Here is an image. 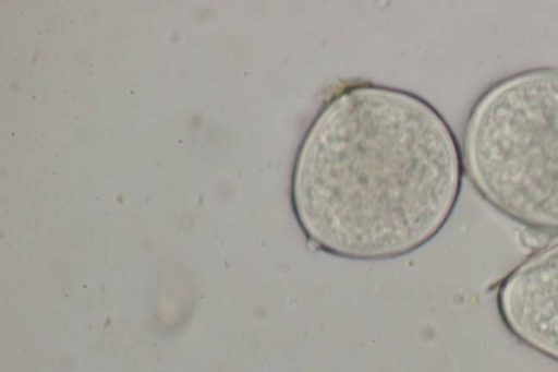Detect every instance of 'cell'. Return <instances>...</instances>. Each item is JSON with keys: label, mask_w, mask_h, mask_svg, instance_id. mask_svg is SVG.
Returning <instances> with one entry per match:
<instances>
[{"label": "cell", "mask_w": 558, "mask_h": 372, "mask_svg": "<svg viewBox=\"0 0 558 372\" xmlns=\"http://www.w3.org/2000/svg\"><path fill=\"white\" fill-rule=\"evenodd\" d=\"M463 164L444 117L412 93L357 83L308 125L291 175L294 216L331 254L383 260L433 239L459 199Z\"/></svg>", "instance_id": "cell-1"}, {"label": "cell", "mask_w": 558, "mask_h": 372, "mask_svg": "<svg viewBox=\"0 0 558 372\" xmlns=\"http://www.w3.org/2000/svg\"><path fill=\"white\" fill-rule=\"evenodd\" d=\"M463 170L496 211L558 235V68L504 77L475 100L463 129Z\"/></svg>", "instance_id": "cell-2"}, {"label": "cell", "mask_w": 558, "mask_h": 372, "mask_svg": "<svg viewBox=\"0 0 558 372\" xmlns=\"http://www.w3.org/2000/svg\"><path fill=\"white\" fill-rule=\"evenodd\" d=\"M497 309L521 343L558 362V242L532 253L497 288Z\"/></svg>", "instance_id": "cell-3"}]
</instances>
